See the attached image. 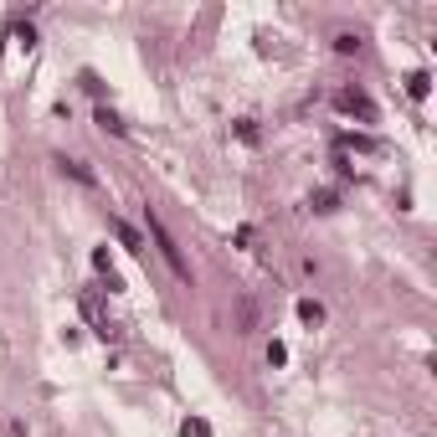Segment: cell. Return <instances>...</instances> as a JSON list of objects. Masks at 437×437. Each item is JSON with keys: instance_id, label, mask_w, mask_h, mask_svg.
<instances>
[{"instance_id": "cell-1", "label": "cell", "mask_w": 437, "mask_h": 437, "mask_svg": "<svg viewBox=\"0 0 437 437\" xmlns=\"http://www.w3.org/2000/svg\"><path fill=\"white\" fill-rule=\"evenodd\" d=\"M144 227H149V237H155V247H160V257L170 262V273L180 278V283H190V262H185V252L175 247V237L165 232V222H160V216L149 211V206H144Z\"/></svg>"}, {"instance_id": "cell-2", "label": "cell", "mask_w": 437, "mask_h": 437, "mask_svg": "<svg viewBox=\"0 0 437 437\" xmlns=\"http://www.w3.org/2000/svg\"><path fill=\"white\" fill-rule=\"evenodd\" d=\"M335 108H340V114H350V119H360V124H376V119H381L376 103H370V93H360V87H340V93H335Z\"/></svg>"}, {"instance_id": "cell-3", "label": "cell", "mask_w": 437, "mask_h": 437, "mask_svg": "<svg viewBox=\"0 0 437 437\" xmlns=\"http://www.w3.org/2000/svg\"><path fill=\"white\" fill-rule=\"evenodd\" d=\"M57 165H62V175H72V180H82V185H98V175H93V170H87L82 160H68V155H62Z\"/></svg>"}, {"instance_id": "cell-4", "label": "cell", "mask_w": 437, "mask_h": 437, "mask_svg": "<svg viewBox=\"0 0 437 437\" xmlns=\"http://www.w3.org/2000/svg\"><path fill=\"white\" fill-rule=\"evenodd\" d=\"M114 232H119V242H124L129 252H144V237H139L134 227H129V222H114Z\"/></svg>"}, {"instance_id": "cell-5", "label": "cell", "mask_w": 437, "mask_h": 437, "mask_svg": "<svg viewBox=\"0 0 437 437\" xmlns=\"http://www.w3.org/2000/svg\"><path fill=\"white\" fill-rule=\"evenodd\" d=\"M298 319L303 324H324V303L319 298H298Z\"/></svg>"}, {"instance_id": "cell-6", "label": "cell", "mask_w": 437, "mask_h": 437, "mask_svg": "<svg viewBox=\"0 0 437 437\" xmlns=\"http://www.w3.org/2000/svg\"><path fill=\"white\" fill-rule=\"evenodd\" d=\"M406 93H411V98H427V93H432V77H427V72H406Z\"/></svg>"}, {"instance_id": "cell-7", "label": "cell", "mask_w": 437, "mask_h": 437, "mask_svg": "<svg viewBox=\"0 0 437 437\" xmlns=\"http://www.w3.org/2000/svg\"><path fill=\"white\" fill-rule=\"evenodd\" d=\"M180 437H211V422L206 417H185L180 422Z\"/></svg>"}, {"instance_id": "cell-8", "label": "cell", "mask_w": 437, "mask_h": 437, "mask_svg": "<svg viewBox=\"0 0 437 437\" xmlns=\"http://www.w3.org/2000/svg\"><path fill=\"white\" fill-rule=\"evenodd\" d=\"M98 129H108V134H129V124L119 114H108V108H98Z\"/></svg>"}, {"instance_id": "cell-9", "label": "cell", "mask_w": 437, "mask_h": 437, "mask_svg": "<svg viewBox=\"0 0 437 437\" xmlns=\"http://www.w3.org/2000/svg\"><path fill=\"white\" fill-rule=\"evenodd\" d=\"M335 52H340V57L360 52V36H355V31H340V36H335Z\"/></svg>"}, {"instance_id": "cell-10", "label": "cell", "mask_w": 437, "mask_h": 437, "mask_svg": "<svg viewBox=\"0 0 437 437\" xmlns=\"http://www.w3.org/2000/svg\"><path fill=\"white\" fill-rule=\"evenodd\" d=\"M11 36H16V41H21V47H26V52L36 47V31L26 26V21H16V26H11Z\"/></svg>"}, {"instance_id": "cell-11", "label": "cell", "mask_w": 437, "mask_h": 437, "mask_svg": "<svg viewBox=\"0 0 437 437\" xmlns=\"http://www.w3.org/2000/svg\"><path fill=\"white\" fill-rule=\"evenodd\" d=\"M335 201H340L335 190H319V195H309V206H314V211H335Z\"/></svg>"}, {"instance_id": "cell-12", "label": "cell", "mask_w": 437, "mask_h": 437, "mask_svg": "<svg viewBox=\"0 0 437 437\" xmlns=\"http://www.w3.org/2000/svg\"><path fill=\"white\" fill-rule=\"evenodd\" d=\"M237 139H247V144H257L262 134H257V124H252V119H237Z\"/></svg>"}, {"instance_id": "cell-13", "label": "cell", "mask_w": 437, "mask_h": 437, "mask_svg": "<svg viewBox=\"0 0 437 437\" xmlns=\"http://www.w3.org/2000/svg\"><path fill=\"white\" fill-rule=\"evenodd\" d=\"M345 144H350V149H365V155H370V149H381L376 139H365V134H345Z\"/></svg>"}, {"instance_id": "cell-14", "label": "cell", "mask_w": 437, "mask_h": 437, "mask_svg": "<svg viewBox=\"0 0 437 437\" xmlns=\"http://www.w3.org/2000/svg\"><path fill=\"white\" fill-rule=\"evenodd\" d=\"M283 360H288V345L273 340V345H268V365H283Z\"/></svg>"}, {"instance_id": "cell-15", "label": "cell", "mask_w": 437, "mask_h": 437, "mask_svg": "<svg viewBox=\"0 0 437 437\" xmlns=\"http://www.w3.org/2000/svg\"><path fill=\"white\" fill-rule=\"evenodd\" d=\"M93 268H98V273H108V278H114V268H108V247H98V252H93Z\"/></svg>"}]
</instances>
